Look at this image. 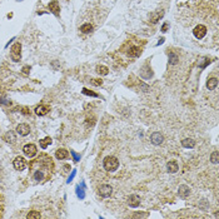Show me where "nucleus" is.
Masks as SVG:
<instances>
[{
    "instance_id": "f257e3e1",
    "label": "nucleus",
    "mask_w": 219,
    "mask_h": 219,
    "mask_svg": "<svg viewBox=\"0 0 219 219\" xmlns=\"http://www.w3.org/2000/svg\"><path fill=\"white\" fill-rule=\"evenodd\" d=\"M32 168V173H33V178L34 180H36L38 183H43L48 180L51 175V170H53V161L51 158L46 154H43L32 161L30 164Z\"/></svg>"
},
{
    "instance_id": "f03ea898",
    "label": "nucleus",
    "mask_w": 219,
    "mask_h": 219,
    "mask_svg": "<svg viewBox=\"0 0 219 219\" xmlns=\"http://www.w3.org/2000/svg\"><path fill=\"white\" fill-rule=\"evenodd\" d=\"M119 166V160L115 157H107L104 159V169L107 172H115Z\"/></svg>"
},
{
    "instance_id": "7ed1b4c3",
    "label": "nucleus",
    "mask_w": 219,
    "mask_h": 219,
    "mask_svg": "<svg viewBox=\"0 0 219 219\" xmlns=\"http://www.w3.org/2000/svg\"><path fill=\"white\" fill-rule=\"evenodd\" d=\"M10 56L14 61H20L21 59V45L20 43H15L10 49Z\"/></svg>"
},
{
    "instance_id": "20e7f679",
    "label": "nucleus",
    "mask_w": 219,
    "mask_h": 219,
    "mask_svg": "<svg viewBox=\"0 0 219 219\" xmlns=\"http://www.w3.org/2000/svg\"><path fill=\"white\" fill-rule=\"evenodd\" d=\"M193 34H194V36L197 39H203L205 36V34H207V28L204 25H197L194 30H193Z\"/></svg>"
},
{
    "instance_id": "39448f33",
    "label": "nucleus",
    "mask_w": 219,
    "mask_h": 219,
    "mask_svg": "<svg viewBox=\"0 0 219 219\" xmlns=\"http://www.w3.org/2000/svg\"><path fill=\"white\" fill-rule=\"evenodd\" d=\"M113 193V188L109 185V184H103V185L99 187V194L103 197V198H108L110 197Z\"/></svg>"
},
{
    "instance_id": "423d86ee",
    "label": "nucleus",
    "mask_w": 219,
    "mask_h": 219,
    "mask_svg": "<svg viewBox=\"0 0 219 219\" xmlns=\"http://www.w3.org/2000/svg\"><path fill=\"white\" fill-rule=\"evenodd\" d=\"M126 54H128L130 58H138V56L142 55V48L135 46V45H130L126 50Z\"/></svg>"
},
{
    "instance_id": "0eeeda50",
    "label": "nucleus",
    "mask_w": 219,
    "mask_h": 219,
    "mask_svg": "<svg viewBox=\"0 0 219 219\" xmlns=\"http://www.w3.org/2000/svg\"><path fill=\"white\" fill-rule=\"evenodd\" d=\"M23 152L26 157L33 158L35 154H36L38 150H36V147H35L34 144H26V145H24V148H23Z\"/></svg>"
},
{
    "instance_id": "6e6552de",
    "label": "nucleus",
    "mask_w": 219,
    "mask_h": 219,
    "mask_svg": "<svg viewBox=\"0 0 219 219\" xmlns=\"http://www.w3.org/2000/svg\"><path fill=\"white\" fill-rule=\"evenodd\" d=\"M150 140L153 144H155V145H160V144H163L164 142V137L163 134H160L159 131H155V133H153L150 135Z\"/></svg>"
},
{
    "instance_id": "1a4fd4ad",
    "label": "nucleus",
    "mask_w": 219,
    "mask_h": 219,
    "mask_svg": "<svg viewBox=\"0 0 219 219\" xmlns=\"http://www.w3.org/2000/svg\"><path fill=\"white\" fill-rule=\"evenodd\" d=\"M140 204V198L137 194H131L128 198V205L131 208H138Z\"/></svg>"
},
{
    "instance_id": "9d476101",
    "label": "nucleus",
    "mask_w": 219,
    "mask_h": 219,
    "mask_svg": "<svg viewBox=\"0 0 219 219\" xmlns=\"http://www.w3.org/2000/svg\"><path fill=\"white\" fill-rule=\"evenodd\" d=\"M16 131L20 135H23V137H26V135H29V133H30V126L23 123V124H19L16 126Z\"/></svg>"
},
{
    "instance_id": "9b49d317",
    "label": "nucleus",
    "mask_w": 219,
    "mask_h": 219,
    "mask_svg": "<svg viewBox=\"0 0 219 219\" xmlns=\"http://www.w3.org/2000/svg\"><path fill=\"white\" fill-rule=\"evenodd\" d=\"M49 110H50V108L48 107V105H38V107L35 108V114L39 117H44L49 113Z\"/></svg>"
},
{
    "instance_id": "f8f14e48",
    "label": "nucleus",
    "mask_w": 219,
    "mask_h": 219,
    "mask_svg": "<svg viewBox=\"0 0 219 219\" xmlns=\"http://www.w3.org/2000/svg\"><path fill=\"white\" fill-rule=\"evenodd\" d=\"M13 164H14V168L16 170H23L25 168V160L21 157H16L14 161H13Z\"/></svg>"
},
{
    "instance_id": "ddd939ff",
    "label": "nucleus",
    "mask_w": 219,
    "mask_h": 219,
    "mask_svg": "<svg viewBox=\"0 0 219 219\" xmlns=\"http://www.w3.org/2000/svg\"><path fill=\"white\" fill-rule=\"evenodd\" d=\"M178 193L180 198H188L190 194V188L188 185H180L178 188Z\"/></svg>"
},
{
    "instance_id": "4468645a",
    "label": "nucleus",
    "mask_w": 219,
    "mask_h": 219,
    "mask_svg": "<svg viewBox=\"0 0 219 219\" xmlns=\"http://www.w3.org/2000/svg\"><path fill=\"white\" fill-rule=\"evenodd\" d=\"M153 75V73H152V69L147 64V65H144V67L142 68V72H140V77H142L143 79H149V78H152Z\"/></svg>"
},
{
    "instance_id": "2eb2a0df",
    "label": "nucleus",
    "mask_w": 219,
    "mask_h": 219,
    "mask_svg": "<svg viewBox=\"0 0 219 219\" xmlns=\"http://www.w3.org/2000/svg\"><path fill=\"white\" fill-rule=\"evenodd\" d=\"M166 170H168L169 173H172V174L177 173L178 170H179L178 163H177L175 160H170V161H168V164H166Z\"/></svg>"
},
{
    "instance_id": "dca6fc26",
    "label": "nucleus",
    "mask_w": 219,
    "mask_h": 219,
    "mask_svg": "<svg viewBox=\"0 0 219 219\" xmlns=\"http://www.w3.org/2000/svg\"><path fill=\"white\" fill-rule=\"evenodd\" d=\"M68 155H69L68 150H67V149H63V148H61V149H58V150H56V153H55V157H56V159H58V160L67 159Z\"/></svg>"
},
{
    "instance_id": "f3484780",
    "label": "nucleus",
    "mask_w": 219,
    "mask_h": 219,
    "mask_svg": "<svg viewBox=\"0 0 219 219\" xmlns=\"http://www.w3.org/2000/svg\"><path fill=\"white\" fill-rule=\"evenodd\" d=\"M163 15H164V11L163 10L152 13V14H150V21H152L153 24H155V23H158V20H160L161 18H163Z\"/></svg>"
},
{
    "instance_id": "a211bd4d",
    "label": "nucleus",
    "mask_w": 219,
    "mask_h": 219,
    "mask_svg": "<svg viewBox=\"0 0 219 219\" xmlns=\"http://www.w3.org/2000/svg\"><path fill=\"white\" fill-rule=\"evenodd\" d=\"M49 9L50 10L54 13L55 15H59V13H60V8H59V3H58V0H54V1H51L49 4Z\"/></svg>"
},
{
    "instance_id": "6ab92c4d",
    "label": "nucleus",
    "mask_w": 219,
    "mask_h": 219,
    "mask_svg": "<svg viewBox=\"0 0 219 219\" xmlns=\"http://www.w3.org/2000/svg\"><path fill=\"white\" fill-rule=\"evenodd\" d=\"M218 85V79L217 78H209L207 81V88L209 90H214Z\"/></svg>"
},
{
    "instance_id": "aec40b11",
    "label": "nucleus",
    "mask_w": 219,
    "mask_h": 219,
    "mask_svg": "<svg viewBox=\"0 0 219 219\" xmlns=\"http://www.w3.org/2000/svg\"><path fill=\"white\" fill-rule=\"evenodd\" d=\"M182 145L184 147V148H194V145H195V140H193V139H190V138H187V139H184V140H182Z\"/></svg>"
},
{
    "instance_id": "412c9836",
    "label": "nucleus",
    "mask_w": 219,
    "mask_h": 219,
    "mask_svg": "<svg viewBox=\"0 0 219 219\" xmlns=\"http://www.w3.org/2000/svg\"><path fill=\"white\" fill-rule=\"evenodd\" d=\"M84 188H85V184L81 183V188L80 187H77V195L79 197L80 199H84L85 198V193H84Z\"/></svg>"
},
{
    "instance_id": "4be33fe9",
    "label": "nucleus",
    "mask_w": 219,
    "mask_h": 219,
    "mask_svg": "<svg viewBox=\"0 0 219 219\" xmlns=\"http://www.w3.org/2000/svg\"><path fill=\"white\" fill-rule=\"evenodd\" d=\"M91 30H93V25L89 24V23H86L84 25H81L80 26V32L81 33H84V34H89L91 33Z\"/></svg>"
},
{
    "instance_id": "5701e85b",
    "label": "nucleus",
    "mask_w": 219,
    "mask_h": 219,
    "mask_svg": "<svg viewBox=\"0 0 219 219\" xmlns=\"http://www.w3.org/2000/svg\"><path fill=\"white\" fill-rule=\"evenodd\" d=\"M4 140H5V142H8V143H14L15 140H16V138H15L14 133H11V131H8V133L4 135Z\"/></svg>"
},
{
    "instance_id": "b1692460",
    "label": "nucleus",
    "mask_w": 219,
    "mask_h": 219,
    "mask_svg": "<svg viewBox=\"0 0 219 219\" xmlns=\"http://www.w3.org/2000/svg\"><path fill=\"white\" fill-rule=\"evenodd\" d=\"M178 61H179V56L173 51L169 53V64L175 65V64H178Z\"/></svg>"
},
{
    "instance_id": "393cba45",
    "label": "nucleus",
    "mask_w": 219,
    "mask_h": 219,
    "mask_svg": "<svg viewBox=\"0 0 219 219\" xmlns=\"http://www.w3.org/2000/svg\"><path fill=\"white\" fill-rule=\"evenodd\" d=\"M96 72H98L100 75H108L109 69L107 67H104V65H99V67H96Z\"/></svg>"
},
{
    "instance_id": "a878e982",
    "label": "nucleus",
    "mask_w": 219,
    "mask_h": 219,
    "mask_svg": "<svg viewBox=\"0 0 219 219\" xmlns=\"http://www.w3.org/2000/svg\"><path fill=\"white\" fill-rule=\"evenodd\" d=\"M49 144H51V138L50 137H46V138H44L43 140H40V147L43 149H46Z\"/></svg>"
},
{
    "instance_id": "bb28decb",
    "label": "nucleus",
    "mask_w": 219,
    "mask_h": 219,
    "mask_svg": "<svg viewBox=\"0 0 219 219\" xmlns=\"http://www.w3.org/2000/svg\"><path fill=\"white\" fill-rule=\"evenodd\" d=\"M40 213L36 212V210H32V212H29L28 213V215H26V218L28 219H38V218H40Z\"/></svg>"
},
{
    "instance_id": "cd10ccee",
    "label": "nucleus",
    "mask_w": 219,
    "mask_h": 219,
    "mask_svg": "<svg viewBox=\"0 0 219 219\" xmlns=\"http://www.w3.org/2000/svg\"><path fill=\"white\" fill-rule=\"evenodd\" d=\"M210 161H212L213 164H218V161H219V159H218V152H213L212 153V155H210Z\"/></svg>"
},
{
    "instance_id": "c85d7f7f",
    "label": "nucleus",
    "mask_w": 219,
    "mask_h": 219,
    "mask_svg": "<svg viewBox=\"0 0 219 219\" xmlns=\"http://www.w3.org/2000/svg\"><path fill=\"white\" fill-rule=\"evenodd\" d=\"M83 94H85V95H89V96H94V98H96L98 96V94L94 93V91H90V90H88L86 88H83Z\"/></svg>"
},
{
    "instance_id": "c756f323",
    "label": "nucleus",
    "mask_w": 219,
    "mask_h": 219,
    "mask_svg": "<svg viewBox=\"0 0 219 219\" xmlns=\"http://www.w3.org/2000/svg\"><path fill=\"white\" fill-rule=\"evenodd\" d=\"M90 83H91L93 85H95V86H99V85L103 84V80H102V79H91Z\"/></svg>"
},
{
    "instance_id": "7c9ffc66",
    "label": "nucleus",
    "mask_w": 219,
    "mask_h": 219,
    "mask_svg": "<svg viewBox=\"0 0 219 219\" xmlns=\"http://www.w3.org/2000/svg\"><path fill=\"white\" fill-rule=\"evenodd\" d=\"M70 154L73 155V158H74V161H79V160H80V155H79L77 152L72 150V152H70Z\"/></svg>"
},
{
    "instance_id": "2f4dec72",
    "label": "nucleus",
    "mask_w": 219,
    "mask_h": 219,
    "mask_svg": "<svg viewBox=\"0 0 219 219\" xmlns=\"http://www.w3.org/2000/svg\"><path fill=\"white\" fill-rule=\"evenodd\" d=\"M75 174H77V170H73V173H72V175H70V177H69V179H68V183H70V182H72L73 180V179H74V177H75Z\"/></svg>"
},
{
    "instance_id": "473e14b6",
    "label": "nucleus",
    "mask_w": 219,
    "mask_h": 219,
    "mask_svg": "<svg viewBox=\"0 0 219 219\" xmlns=\"http://www.w3.org/2000/svg\"><path fill=\"white\" fill-rule=\"evenodd\" d=\"M166 29H168V24H163V26H161V32H163V33H165L166 32Z\"/></svg>"
},
{
    "instance_id": "72a5a7b5",
    "label": "nucleus",
    "mask_w": 219,
    "mask_h": 219,
    "mask_svg": "<svg viewBox=\"0 0 219 219\" xmlns=\"http://www.w3.org/2000/svg\"><path fill=\"white\" fill-rule=\"evenodd\" d=\"M29 69H30L29 67H24V68H23V72H24L25 74H28V73H29Z\"/></svg>"
},
{
    "instance_id": "f704fd0d",
    "label": "nucleus",
    "mask_w": 219,
    "mask_h": 219,
    "mask_svg": "<svg viewBox=\"0 0 219 219\" xmlns=\"http://www.w3.org/2000/svg\"><path fill=\"white\" fill-rule=\"evenodd\" d=\"M164 43V38H160L159 39V41H158V44H157V45H160V44H163Z\"/></svg>"
}]
</instances>
